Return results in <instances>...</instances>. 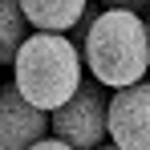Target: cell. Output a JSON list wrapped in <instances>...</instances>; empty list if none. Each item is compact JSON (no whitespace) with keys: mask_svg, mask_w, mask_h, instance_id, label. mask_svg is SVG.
<instances>
[{"mask_svg":"<svg viewBox=\"0 0 150 150\" xmlns=\"http://www.w3.org/2000/svg\"><path fill=\"white\" fill-rule=\"evenodd\" d=\"M81 57H85V69L110 89L142 81L150 69V28L142 21V12L101 8L89 25Z\"/></svg>","mask_w":150,"mask_h":150,"instance_id":"1","label":"cell"},{"mask_svg":"<svg viewBox=\"0 0 150 150\" xmlns=\"http://www.w3.org/2000/svg\"><path fill=\"white\" fill-rule=\"evenodd\" d=\"M81 69H85V57L69 41V33H49V28H37L28 37L16 61H12V85L25 93L33 105L41 110H57L81 89Z\"/></svg>","mask_w":150,"mask_h":150,"instance_id":"2","label":"cell"},{"mask_svg":"<svg viewBox=\"0 0 150 150\" xmlns=\"http://www.w3.org/2000/svg\"><path fill=\"white\" fill-rule=\"evenodd\" d=\"M105 89L110 85H101L98 77L81 81L73 98L53 110V134L77 150H98L110 138V93Z\"/></svg>","mask_w":150,"mask_h":150,"instance_id":"3","label":"cell"},{"mask_svg":"<svg viewBox=\"0 0 150 150\" xmlns=\"http://www.w3.org/2000/svg\"><path fill=\"white\" fill-rule=\"evenodd\" d=\"M110 142L122 150H150V81L110 93Z\"/></svg>","mask_w":150,"mask_h":150,"instance_id":"4","label":"cell"},{"mask_svg":"<svg viewBox=\"0 0 150 150\" xmlns=\"http://www.w3.org/2000/svg\"><path fill=\"white\" fill-rule=\"evenodd\" d=\"M49 130H53L49 110L33 105L16 85H4V93H0V150H28Z\"/></svg>","mask_w":150,"mask_h":150,"instance_id":"5","label":"cell"},{"mask_svg":"<svg viewBox=\"0 0 150 150\" xmlns=\"http://www.w3.org/2000/svg\"><path fill=\"white\" fill-rule=\"evenodd\" d=\"M25 16L33 28H49V33H69L85 16L89 0H21Z\"/></svg>","mask_w":150,"mask_h":150,"instance_id":"6","label":"cell"},{"mask_svg":"<svg viewBox=\"0 0 150 150\" xmlns=\"http://www.w3.org/2000/svg\"><path fill=\"white\" fill-rule=\"evenodd\" d=\"M28 16L21 0H0V65H12L21 45L28 41Z\"/></svg>","mask_w":150,"mask_h":150,"instance_id":"7","label":"cell"},{"mask_svg":"<svg viewBox=\"0 0 150 150\" xmlns=\"http://www.w3.org/2000/svg\"><path fill=\"white\" fill-rule=\"evenodd\" d=\"M105 8H130V12H150V0H101Z\"/></svg>","mask_w":150,"mask_h":150,"instance_id":"8","label":"cell"},{"mask_svg":"<svg viewBox=\"0 0 150 150\" xmlns=\"http://www.w3.org/2000/svg\"><path fill=\"white\" fill-rule=\"evenodd\" d=\"M28 150H77V146H69L65 138H41V142H33Z\"/></svg>","mask_w":150,"mask_h":150,"instance_id":"9","label":"cell"},{"mask_svg":"<svg viewBox=\"0 0 150 150\" xmlns=\"http://www.w3.org/2000/svg\"><path fill=\"white\" fill-rule=\"evenodd\" d=\"M98 150H122V146H114V142H110V146H105V142H101V146H98Z\"/></svg>","mask_w":150,"mask_h":150,"instance_id":"10","label":"cell"},{"mask_svg":"<svg viewBox=\"0 0 150 150\" xmlns=\"http://www.w3.org/2000/svg\"><path fill=\"white\" fill-rule=\"evenodd\" d=\"M146 28H150V12H146Z\"/></svg>","mask_w":150,"mask_h":150,"instance_id":"11","label":"cell"},{"mask_svg":"<svg viewBox=\"0 0 150 150\" xmlns=\"http://www.w3.org/2000/svg\"><path fill=\"white\" fill-rule=\"evenodd\" d=\"M0 93H4V81H0Z\"/></svg>","mask_w":150,"mask_h":150,"instance_id":"12","label":"cell"}]
</instances>
